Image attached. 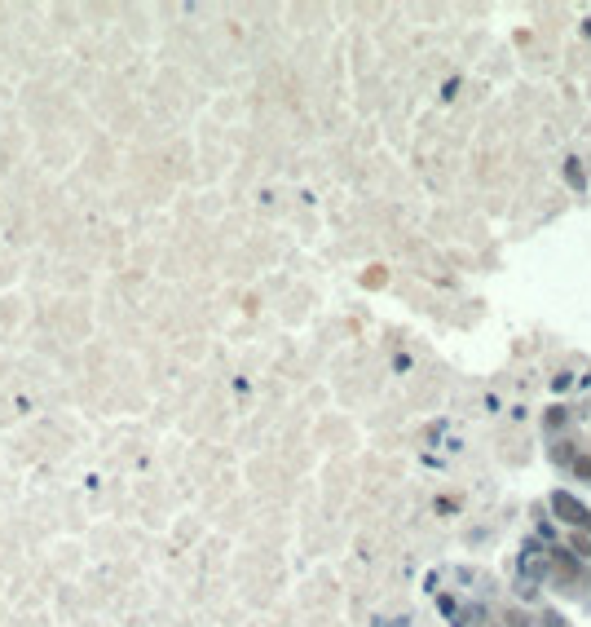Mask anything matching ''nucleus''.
I'll list each match as a JSON object with an SVG mask.
<instances>
[{"instance_id": "1", "label": "nucleus", "mask_w": 591, "mask_h": 627, "mask_svg": "<svg viewBox=\"0 0 591 627\" xmlns=\"http://www.w3.org/2000/svg\"><path fill=\"white\" fill-rule=\"evenodd\" d=\"M552 508H556V513L565 517V522H574V526L591 522V517H587V508H583V504H578L574 495H565V490H556V495H552Z\"/></svg>"}, {"instance_id": "2", "label": "nucleus", "mask_w": 591, "mask_h": 627, "mask_svg": "<svg viewBox=\"0 0 591 627\" xmlns=\"http://www.w3.org/2000/svg\"><path fill=\"white\" fill-rule=\"evenodd\" d=\"M574 552H578V557H591V539L578 535V539H574Z\"/></svg>"}]
</instances>
